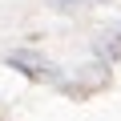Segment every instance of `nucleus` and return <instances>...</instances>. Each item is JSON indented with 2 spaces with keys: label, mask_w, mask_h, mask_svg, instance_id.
<instances>
[{
  "label": "nucleus",
  "mask_w": 121,
  "mask_h": 121,
  "mask_svg": "<svg viewBox=\"0 0 121 121\" xmlns=\"http://www.w3.org/2000/svg\"><path fill=\"white\" fill-rule=\"evenodd\" d=\"M60 4H73V0H60Z\"/></svg>",
  "instance_id": "2"
},
{
  "label": "nucleus",
  "mask_w": 121,
  "mask_h": 121,
  "mask_svg": "<svg viewBox=\"0 0 121 121\" xmlns=\"http://www.w3.org/2000/svg\"><path fill=\"white\" fill-rule=\"evenodd\" d=\"M8 65L24 69V73H28V77H36V81H48V77H56V69H48L44 60H36V56H28V52H16V56H8Z\"/></svg>",
  "instance_id": "1"
}]
</instances>
